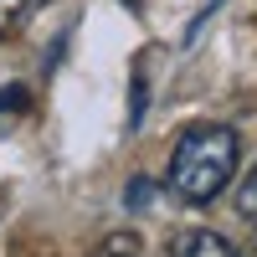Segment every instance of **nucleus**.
<instances>
[{"label":"nucleus","mask_w":257,"mask_h":257,"mask_svg":"<svg viewBox=\"0 0 257 257\" xmlns=\"http://www.w3.org/2000/svg\"><path fill=\"white\" fill-rule=\"evenodd\" d=\"M36 6H41V0H0V36H11Z\"/></svg>","instance_id":"20e7f679"},{"label":"nucleus","mask_w":257,"mask_h":257,"mask_svg":"<svg viewBox=\"0 0 257 257\" xmlns=\"http://www.w3.org/2000/svg\"><path fill=\"white\" fill-rule=\"evenodd\" d=\"M237 211H242L247 221H257V170H252V175L242 180V190H237Z\"/></svg>","instance_id":"39448f33"},{"label":"nucleus","mask_w":257,"mask_h":257,"mask_svg":"<svg viewBox=\"0 0 257 257\" xmlns=\"http://www.w3.org/2000/svg\"><path fill=\"white\" fill-rule=\"evenodd\" d=\"M149 190H155V185H149L144 175H139V180H128V206H134V211H139V206H149Z\"/></svg>","instance_id":"0eeeda50"},{"label":"nucleus","mask_w":257,"mask_h":257,"mask_svg":"<svg viewBox=\"0 0 257 257\" xmlns=\"http://www.w3.org/2000/svg\"><path fill=\"white\" fill-rule=\"evenodd\" d=\"M237 128L226 123H190L170 149V196L185 206H211L237 175Z\"/></svg>","instance_id":"f257e3e1"},{"label":"nucleus","mask_w":257,"mask_h":257,"mask_svg":"<svg viewBox=\"0 0 257 257\" xmlns=\"http://www.w3.org/2000/svg\"><path fill=\"white\" fill-rule=\"evenodd\" d=\"M170 257H242V252L211 226H185L180 237L170 242Z\"/></svg>","instance_id":"f03ea898"},{"label":"nucleus","mask_w":257,"mask_h":257,"mask_svg":"<svg viewBox=\"0 0 257 257\" xmlns=\"http://www.w3.org/2000/svg\"><path fill=\"white\" fill-rule=\"evenodd\" d=\"M26 108V88H0V113H21Z\"/></svg>","instance_id":"423d86ee"},{"label":"nucleus","mask_w":257,"mask_h":257,"mask_svg":"<svg viewBox=\"0 0 257 257\" xmlns=\"http://www.w3.org/2000/svg\"><path fill=\"white\" fill-rule=\"evenodd\" d=\"M88 257H144V237H134V231H108Z\"/></svg>","instance_id":"7ed1b4c3"}]
</instances>
